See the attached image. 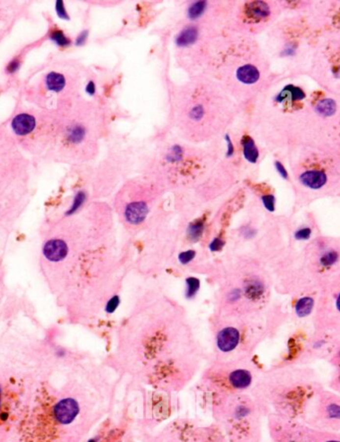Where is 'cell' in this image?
I'll return each mask as SVG.
<instances>
[{
	"mask_svg": "<svg viewBox=\"0 0 340 442\" xmlns=\"http://www.w3.org/2000/svg\"><path fill=\"white\" fill-rule=\"evenodd\" d=\"M334 74H335V76H336L337 78H340V67L336 68V70L334 71Z\"/></svg>",
	"mask_w": 340,
	"mask_h": 442,
	"instance_id": "41",
	"label": "cell"
},
{
	"mask_svg": "<svg viewBox=\"0 0 340 442\" xmlns=\"http://www.w3.org/2000/svg\"><path fill=\"white\" fill-rule=\"evenodd\" d=\"M181 156H182V149L179 147H175L172 148L168 159L170 162H178Z\"/></svg>",
	"mask_w": 340,
	"mask_h": 442,
	"instance_id": "32",
	"label": "cell"
},
{
	"mask_svg": "<svg viewBox=\"0 0 340 442\" xmlns=\"http://www.w3.org/2000/svg\"><path fill=\"white\" fill-rule=\"evenodd\" d=\"M1 399H2V390H1V387H0V418H3L2 408H1Z\"/></svg>",
	"mask_w": 340,
	"mask_h": 442,
	"instance_id": "39",
	"label": "cell"
},
{
	"mask_svg": "<svg viewBox=\"0 0 340 442\" xmlns=\"http://www.w3.org/2000/svg\"><path fill=\"white\" fill-rule=\"evenodd\" d=\"M195 257V252L193 250H188L186 252H182L179 255V261L182 264H187L189 262H191Z\"/></svg>",
	"mask_w": 340,
	"mask_h": 442,
	"instance_id": "28",
	"label": "cell"
},
{
	"mask_svg": "<svg viewBox=\"0 0 340 442\" xmlns=\"http://www.w3.org/2000/svg\"><path fill=\"white\" fill-rule=\"evenodd\" d=\"M2 36H3V31H2V28H0V39L2 38Z\"/></svg>",
	"mask_w": 340,
	"mask_h": 442,
	"instance_id": "42",
	"label": "cell"
},
{
	"mask_svg": "<svg viewBox=\"0 0 340 442\" xmlns=\"http://www.w3.org/2000/svg\"><path fill=\"white\" fill-rule=\"evenodd\" d=\"M205 8H206V2L205 1H196L192 5L189 6L188 11H187V15L190 19L195 20V19L199 18L203 14Z\"/></svg>",
	"mask_w": 340,
	"mask_h": 442,
	"instance_id": "20",
	"label": "cell"
},
{
	"mask_svg": "<svg viewBox=\"0 0 340 442\" xmlns=\"http://www.w3.org/2000/svg\"><path fill=\"white\" fill-rule=\"evenodd\" d=\"M314 304V302L313 298L305 297V298L300 299L295 306V312L298 315V317H301V318L307 317L312 312Z\"/></svg>",
	"mask_w": 340,
	"mask_h": 442,
	"instance_id": "16",
	"label": "cell"
},
{
	"mask_svg": "<svg viewBox=\"0 0 340 442\" xmlns=\"http://www.w3.org/2000/svg\"><path fill=\"white\" fill-rule=\"evenodd\" d=\"M245 291L251 298H258L262 294V284L258 280H250L245 284Z\"/></svg>",
	"mask_w": 340,
	"mask_h": 442,
	"instance_id": "18",
	"label": "cell"
},
{
	"mask_svg": "<svg viewBox=\"0 0 340 442\" xmlns=\"http://www.w3.org/2000/svg\"><path fill=\"white\" fill-rule=\"evenodd\" d=\"M119 304H120V298H119V296L112 297V298L107 302L106 307H105V311H106L107 313H113V312H115V311L117 310Z\"/></svg>",
	"mask_w": 340,
	"mask_h": 442,
	"instance_id": "29",
	"label": "cell"
},
{
	"mask_svg": "<svg viewBox=\"0 0 340 442\" xmlns=\"http://www.w3.org/2000/svg\"><path fill=\"white\" fill-rule=\"evenodd\" d=\"M245 12L250 18L257 21L267 18L271 13L269 5L263 1H253L248 3Z\"/></svg>",
	"mask_w": 340,
	"mask_h": 442,
	"instance_id": "9",
	"label": "cell"
},
{
	"mask_svg": "<svg viewBox=\"0 0 340 442\" xmlns=\"http://www.w3.org/2000/svg\"><path fill=\"white\" fill-rule=\"evenodd\" d=\"M203 229H204L203 221L199 220V221H196V222L192 223L188 228L189 237H190L193 241L198 240L201 237L202 233H203Z\"/></svg>",
	"mask_w": 340,
	"mask_h": 442,
	"instance_id": "23",
	"label": "cell"
},
{
	"mask_svg": "<svg viewBox=\"0 0 340 442\" xmlns=\"http://www.w3.org/2000/svg\"><path fill=\"white\" fill-rule=\"evenodd\" d=\"M300 182L307 187L313 189H318L322 187L327 180L326 175L320 171H308L300 175Z\"/></svg>",
	"mask_w": 340,
	"mask_h": 442,
	"instance_id": "8",
	"label": "cell"
},
{
	"mask_svg": "<svg viewBox=\"0 0 340 442\" xmlns=\"http://www.w3.org/2000/svg\"><path fill=\"white\" fill-rule=\"evenodd\" d=\"M204 116L205 109L201 104H195L190 109H188V118L194 122H200Z\"/></svg>",
	"mask_w": 340,
	"mask_h": 442,
	"instance_id": "21",
	"label": "cell"
},
{
	"mask_svg": "<svg viewBox=\"0 0 340 442\" xmlns=\"http://www.w3.org/2000/svg\"><path fill=\"white\" fill-rule=\"evenodd\" d=\"M79 413V406L72 398L60 400L54 407L53 413L57 422L61 424L71 423Z\"/></svg>",
	"mask_w": 340,
	"mask_h": 442,
	"instance_id": "4",
	"label": "cell"
},
{
	"mask_svg": "<svg viewBox=\"0 0 340 442\" xmlns=\"http://www.w3.org/2000/svg\"><path fill=\"white\" fill-rule=\"evenodd\" d=\"M49 38L54 43L61 47H65L71 44V40L64 34V32L59 29H53L49 34Z\"/></svg>",
	"mask_w": 340,
	"mask_h": 442,
	"instance_id": "19",
	"label": "cell"
},
{
	"mask_svg": "<svg viewBox=\"0 0 340 442\" xmlns=\"http://www.w3.org/2000/svg\"><path fill=\"white\" fill-rule=\"evenodd\" d=\"M262 204L268 210L274 211L275 210V197L274 195H264L262 197Z\"/></svg>",
	"mask_w": 340,
	"mask_h": 442,
	"instance_id": "27",
	"label": "cell"
},
{
	"mask_svg": "<svg viewBox=\"0 0 340 442\" xmlns=\"http://www.w3.org/2000/svg\"><path fill=\"white\" fill-rule=\"evenodd\" d=\"M224 241H222L221 239H219V238H216V239H214L212 242H211V244L209 245V247H210V249L211 250H213V251H217V250H220L223 246H224Z\"/></svg>",
	"mask_w": 340,
	"mask_h": 442,
	"instance_id": "33",
	"label": "cell"
},
{
	"mask_svg": "<svg viewBox=\"0 0 340 442\" xmlns=\"http://www.w3.org/2000/svg\"><path fill=\"white\" fill-rule=\"evenodd\" d=\"M226 140H227V144H228V151H227V155L231 156L234 153V146L232 144V141H231L229 135H226Z\"/></svg>",
	"mask_w": 340,
	"mask_h": 442,
	"instance_id": "37",
	"label": "cell"
},
{
	"mask_svg": "<svg viewBox=\"0 0 340 442\" xmlns=\"http://www.w3.org/2000/svg\"><path fill=\"white\" fill-rule=\"evenodd\" d=\"M316 111L323 117H330L336 111V104L331 99H324L317 104Z\"/></svg>",
	"mask_w": 340,
	"mask_h": 442,
	"instance_id": "17",
	"label": "cell"
},
{
	"mask_svg": "<svg viewBox=\"0 0 340 442\" xmlns=\"http://www.w3.org/2000/svg\"><path fill=\"white\" fill-rule=\"evenodd\" d=\"M148 212V207L145 203L135 202L130 204L125 210V217L128 222L131 224H139L141 223Z\"/></svg>",
	"mask_w": 340,
	"mask_h": 442,
	"instance_id": "7",
	"label": "cell"
},
{
	"mask_svg": "<svg viewBox=\"0 0 340 442\" xmlns=\"http://www.w3.org/2000/svg\"><path fill=\"white\" fill-rule=\"evenodd\" d=\"M239 340L240 333L237 329L225 328L217 336V346L222 352H230L237 347Z\"/></svg>",
	"mask_w": 340,
	"mask_h": 442,
	"instance_id": "6",
	"label": "cell"
},
{
	"mask_svg": "<svg viewBox=\"0 0 340 442\" xmlns=\"http://www.w3.org/2000/svg\"><path fill=\"white\" fill-rule=\"evenodd\" d=\"M276 168H277V171L280 173V175L284 178H288V172H287L285 167L280 162H276Z\"/></svg>",
	"mask_w": 340,
	"mask_h": 442,
	"instance_id": "36",
	"label": "cell"
},
{
	"mask_svg": "<svg viewBox=\"0 0 340 442\" xmlns=\"http://www.w3.org/2000/svg\"><path fill=\"white\" fill-rule=\"evenodd\" d=\"M241 297V291L239 289H235L231 291V293L228 295V298L231 302H236Z\"/></svg>",
	"mask_w": 340,
	"mask_h": 442,
	"instance_id": "35",
	"label": "cell"
},
{
	"mask_svg": "<svg viewBox=\"0 0 340 442\" xmlns=\"http://www.w3.org/2000/svg\"><path fill=\"white\" fill-rule=\"evenodd\" d=\"M236 75H237V79L239 80V81L246 85L254 84L260 79L259 70L255 66L250 65V64L240 67L237 70Z\"/></svg>",
	"mask_w": 340,
	"mask_h": 442,
	"instance_id": "10",
	"label": "cell"
},
{
	"mask_svg": "<svg viewBox=\"0 0 340 442\" xmlns=\"http://www.w3.org/2000/svg\"><path fill=\"white\" fill-rule=\"evenodd\" d=\"M198 38V30L195 27H187L183 29L176 37V44L178 46H188L193 44Z\"/></svg>",
	"mask_w": 340,
	"mask_h": 442,
	"instance_id": "13",
	"label": "cell"
},
{
	"mask_svg": "<svg viewBox=\"0 0 340 442\" xmlns=\"http://www.w3.org/2000/svg\"><path fill=\"white\" fill-rule=\"evenodd\" d=\"M43 252L47 259L53 262H58L67 256L68 246L62 239H50L46 242Z\"/></svg>",
	"mask_w": 340,
	"mask_h": 442,
	"instance_id": "5",
	"label": "cell"
},
{
	"mask_svg": "<svg viewBox=\"0 0 340 442\" xmlns=\"http://www.w3.org/2000/svg\"><path fill=\"white\" fill-rule=\"evenodd\" d=\"M187 283V291H186V297L187 298H192L196 295L197 291L199 290L200 287V282L199 280L196 278H188L186 280Z\"/></svg>",
	"mask_w": 340,
	"mask_h": 442,
	"instance_id": "24",
	"label": "cell"
},
{
	"mask_svg": "<svg viewBox=\"0 0 340 442\" xmlns=\"http://www.w3.org/2000/svg\"><path fill=\"white\" fill-rule=\"evenodd\" d=\"M85 200H86V193L84 191H79L77 194L75 195L74 200H73V204H72L70 209L67 211L66 214L67 215L74 214L76 211H77L82 206V205L85 203Z\"/></svg>",
	"mask_w": 340,
	"mask_h": 442,
	"instance_id": "22",
	"label": "cell"
},
{
	"mask_svg": "<svg viewBox=\"0 0 340 442\" xmlns=\"http://www.w3.org/2000/svg\"><path fill=\"white\" fill-rule=\"evenodd\" d=\"M242 145H243V152L245 158L248 162L255 164L259 157V150L253 141L252 138L245 136L242 139Z\"/></svg>",
	"mask_w": 340,
	"mask_h": 442,
	"instance_id": "14",
	"label": "cell"
},
{
	"mask_svg": "<svg viewBox=\"0 0 340 442\" xmlns=\"http://www.w3.org/2000/svg\"><path fill=\"white\" fill-rule=\"evenodd\" d=\"M305 424L318 430L340 432V393L321 388L310 409Z\"/></svg>",
	"mask_w": 340,
	"mask_h": 442,
	"instance_id": "2",
	"label": "cell"
},
{
	"mask_svg": "<svg viewBox=\"0 0 340 442\" xmlns=\"http://www.w3.org/2000/svg\"><path fill=\"white\" fill-rule=\"evenodd\" d=\"M91 442H94V441H91Z\"/></svg>",
	"mask_w": 340,
	"mask_h": 442,
	"instance_id": "43",
	"label": "cell"
},
{
	"mask_svg": "<svg viewBox=\"0 0 340 442\" xmlns=\"http://www.w3.org/2000/svg\"><path fill=\"white\" fill-rule=\"evenodd\" d=\"M86 92L90 95H94L96 92V86L94 84V82H89V84L86 87Z\"/></svg>",
	"mask_w": 340,
	"mask_h": 442,
	"instance_id": "38",
	"label": "cell"
},
{
	"mask_svg": "<svg viewBox=\"0 0 340 442\" xmlns=\"http://www.w3.org/2000/svg\"><path fill=\"white\" fill-rule=\"evenodd\" d=\"M311 234H312V230L310 228H304V229H300L297 232H295L294 236L297 240H307L311 237Z\"/></svg>",
	"mask_w": 340,
	"mask_h": 442,
	"instance_id": "31",
	"label": "cell"
},
{
	"mask_svg": "<svg viewBox=\"0 0 340 442\" xmlns=\"http://www.w3.org/2000/svg\"><path fill=\"white\" fill-rule=\"evenodd\" d=\"M230 383L236 388H247L252 383V375L245 370H237L230 375Z\"/></svg>",
	"mask_w": 340,
	"mask_h": 442,
	"instance_id": "12",
	"label": "cell"
},
{
	"mask_svg": "<svg viewBox=\"0 0 340 442\" xmlns=\"http://www.w3.org/2000/svg\"><path fill=\"white\" fill-rule=\"evenodd\" d=\"M338 259V254L335 251H327L320 257V262L323 265H332Z\"/></svg>",
	"mask_w": 340,
	"mask_h": 442,
	"instance_id": "26",
	"label": "cell"
},
{
	"mask_svg": "<svg viewBox=\"0 0 340 442\" xmlns=\"http://www.w3.org/2000/svg\"><path fill=\"white\" fill-rule=\"evenodd\" d=\"M5 127L20 150L43 156L54 141L56 110L23 105L15 109Z\"/></svg>",
	"mask_w": 340,
	"mask_h": 442,
	"instance_id": "1",
	"label": "cell"
},
{
	"mask_svg": "<svg viewBox=\"0 0 340 442\" xmlns=\"http://www.w3.org/2000/svg\"><path fill=\"white\" fill-rule=\"evenodd\" d=\"M288 97H289L292 102H295V101L305 99L306 94L300 88L295 87L293 85H288L286 88H284V90L279 94V96L276 98V100H277V102H283Z\"/></svg>",
	"mask_w": 340,
	"mask_h": 442,
	"instance_id": "15",
	"label": "cell"
},
{
	"mask_svg": "<svg viewBox=\"0 0 340 442\" xmlns=\"http://www.w3.org/2000/svg\"><path fill=\"white\" fill-rule=\"evenodd\" d=\"M274 442H310L308 425L300 421L271 415Z\"/></svg>",
	"mask_w": 340,
	"mask_h": 442,
	"instance_id": "3",
	"label": "cell"
},
{
	"mask_svg": "<svg viewBox=\"0 0 340 442\" xmlns=\"http://www.w3.org/2000/svg\"><path fill=\"white\" fill-rule=\"evenodd\" d=\"M310 442H340V432L318 430L308 426Z\"/></svg>",
	"mask_w": 340,
	"mask_h": 442,
	"instance_id": "11",
	"label": "cell"
},
{
	"mask_svg": "<svg viewBox=\"0 0 340 442\" xmlns=\"http://www.w3.org/2000/svg\"><path fill=\"white\" fill-rule=\"evenodd\" d=\"M56 11H57V14H58V16L60 18L65 19V20H69L70 19L69 15H68V13H67V11L65 9V5H64L63 1H57L56 2Z\"/></svg>",
	"mask_w": 340,
	"mask_h": 442,
	"instance_id": "30",
	"label": "cell"
},
{
	"mask_svg": "<svg viewBox=\"0 0 340 442\" xmlns=\"http://www.w3.org/2000/svg\"><path fill=\"white\" fill-rule=\"evenodd\" d=\"M22 61L23 60H22V56L21 55L16 56L11 61H9L8 64L6 65V68H5L6 74L7 75H14L19 70V68L21 67Z\"/></svg>",
	"mask_w": 340,
	"mask_h": 442,
	"instance_id": "25",
	"label": "cell"
},
{
	"mask_svg": "<svg viewBox=\"0 0 340 442\" xmlns=\"http://www.w3.org/2000/svg\"><path fill=\"white\" fill-rule=\"evenodd\" d=\"M88 34H89V32H88V30H85V31H83L79 36H78V38H77V40H76V44H77L78 46H80V45H83L85 42H86V40H87V37H88Z\"/></svg>",
	"mask_w": 340,
	"mask_h": 442,
	"instance_id": "34",
	"label": "cell"
},
{
	"mask_svg": "<svg viewBox=\"0 0 340 442\" xmlns=\"http://www.w3.org/2000/svg\"><path fill=\"white\" fill-rule=\"evenodd\" d=\"M336 307H337V310L340 312V294L338 295L337 300H336Z\"/></svg>",
	"mask_w": 340,
	"mask_h": 442,
	"instance_id": "40",
	"label": "cell"
}]
</instances>
